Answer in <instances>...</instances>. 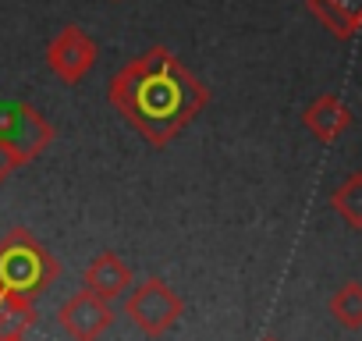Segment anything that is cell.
I'll list each match as a JSON object with an SVG mask.
<instances>
[{
    "label": "cell",
    "instance_id": "cell-1",
    "mask_svg": "<svg viewBox=\"0 0 362 341\" xmlns=\"http://www.w3.org/2000/svg\"><path fill=\"white\" fill-rule=\"evenodd\" d=\"M107 100L149 146H167L206 110L210 89L167 47H149L110 79Z\"/></svg>",
    "mask_w": 362,
    "mask_h": 341
},
{
    "label": "cell",
    "instance_id": "cell-2",
    "mask_svg": "<svg viewBox=\"0 0 362 341\" xmlns=\"http://www.w3.org/2000/svg\"><path fill=\"white\" fill-rule=\"evenodd\" d=\"M57 277H61V263L29 228H11L0 238V288L4 291L36 299Z\"/></svg>",
    "mask_w": 362,
    "mask_h": 341
},
{
    "label": "cell",
    "instance_id": "cell-3",
    "mask_svg": "<svg viewBox=\"0 0 362 341\" xmlns=\"http://www.w3.org/2000/svg\"><path fill=\"white\" fill-rule=\"evenodd\" d=\"M181 313H185V302L163 277H146L124 295V316L149 337H163L181 320Z\"/></svg>",
    "mask_w": 362,
    "mask_h": 341
},
{
    "label": "cell",
    "instance_id": "cell-4",
    "mask_svg": "<svg viewBox=\"0 0 362 341\" xmlns=\"http://www.w3.org/2000/svg\"><path fill=\"white\" fill-rule=\"evenodd\" d=\"M54 125L43 117V110L40 107H33V103H25V100H18V103H11V107H4L0 110V139H4L18 156H22V163H29V160H36L50 142H54Z\"/></svg>",
    "mask_w": 362,
    "mask_h": 341
},
{
    "label": "cell",
    "instance_id": "cell-5",
    "mask_svg": "<svg viewBox=\"0 0 362 341\" xmlns=\"http://www.w3.org/2000/svg\"><path fill=\"white\" fill-rule=\"evenodd\" d=\"M96 61L100 47L82 25H64L47 47V68L68 86H78L96 68Z\"/></svg>",
    "mask_w": 362,
    "mask_h": 341
},
{
    "label": "cell",
    "instance_id": "cell-6",
    "mask_svg": "<svg viewBox=\"0 0 362 341\" xmlns=\"http://www.w3.org/2000/svg\"><path fill=\"white\" fill-rule=\"evenodd\" d=\"M57 320L71 341H100L103 330L114 323V309H110V302L78 288L71 299H64V306L57 309Z\"/></svg>",
    "mask_w": 362,
    "mask_h": 341
},
{
    "label": "cell",
    "instance_id": "cell-7",
    "mask_svg": "<svg viewBox=\"0 0 362 341\" xmlns=\"http://www.w3.org/2000/svg\"><path fill=\"white\" fill-rule=\"evenodd\" d=\"M86 284V291H93L96 299H103V302H114V299H121V295H128L132 291V267L117 256V253H100L89 267H86V277H82Z\"/></svg>",
    "mask_w": 362,
    "mask_h": 341
},
{
    "label": "cell",
    "instance_id": "cell-8",
    "mask_svg": "<svg viewBox=\"0 0 362 341\" xmlns=\"http://www.w3.org/2000/svg\"><path fill=\"white\" fill-rule=\"evenodd\" d=\"M302 125H305L320 142H334V139H341V135L348 132L351 110H348V103H344L341 96L323 93V96H316V100L302 110Z\"/></svg>",
    "mask_w": 362,
    "mask_h": 341
},
{
    "label": "cell",
    "instance_id": "cell-9",
    "mask_svg": "<svg viewBox=\"0 0 362 341\" xmlns=\"http://www.w3.org/2000/svg\"><path fill=\"white\" fill-rule=\"evenodd\" d=\"M313 18L337 40H351L362 29V0H305Z\"/></svg>",
    "mask_w": 362,
    "mask_h": 341
},
{
    "label": "cell",
    "instance_id": "cell-10",
    "mask_svg": "<svg viewBox=\"0 0 362 341\" xmlns=\"http://www.w3.org/2000/svg\"><path fill=\"white\" fill-rule=\"evenodd\" d=\"M40 320L36 313V299L15 295L0 288V341L4 337H25V330Z\"/></svg>",
    "mask_w": 362,
    "mask_h": 341
},
{
    "label": "cell",
    "instance_id": "cell-11",
    "mask_svg": "<svg viewBox=\"0 0 362 341\" xmlns=\"http://www.w3.org/2000/svg\"><path fill=\"white\" fill-rule=\"evenodd\" d=\"M330 207H334V214H337L348 228L362 231V170H351V175L334 189Z\"/></svg>",
    "mask_w": 362,
    "mask_h": 341
},
{
    "label": "cell",
    "instance_id": "cell-12",
    "mask_svg": "<svg viewBox=\"0 0 362 341\" xmlns=\"http://www.w3.org/2000/svg\"><path fill=\"white\" fill-rule=\"evenodd\" d=\"M330 316L348 330L362 327V284L358 281H348L330 295Z\"/></svg>",
    "mask_w": 362,
    "mask_h": 341
},
{
    "label": "cell",
    "instance_id": "cell-13",
    "mask_svg": "<svg viewBox=\"0 0 362 341\" xmlns=\"http://www.w3.org/2000/svg\"><path fill=\"white\" fill-rule=\"evenodd\" d=\"M18 167H22V156H18V153H15V149L4 142V139H0V185H4V182L15 175Z\"/></svg>",
    "mask_w": 362,
    "mask_h": 341
},
{
    "label": "cell",
    "instance_id": "cell-14",
    "mask_svg": "<svg viewBox=\"0 0 362 341\" xmlns=\"http://www.w3.org/2000/svg\"><path fill=\"white\" fill-rule=\"evenodd\" d=\"M4 341H25V337H4Z\"/></svg>",
    "mask_w": 362,
    "mask_h": 341
},
{
    "label": "cell",
    "instance_id": "cell-15",
    "mask_svg": "<svg viewBox=\"0 0 362 341\" xmlns=\"http://www.w3.org/2000/svg\"><path fill=\"white\" fill-rule=\"evenodd\" d=\"M263 341H277V337H263Z\"/></svg>",
    "mask_w": 362,
    "mask_h": 341
}]
</instances>
